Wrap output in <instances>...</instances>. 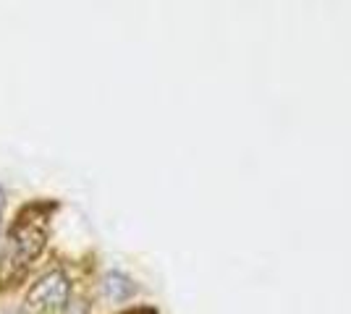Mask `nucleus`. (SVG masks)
<instances>
[{"label":"nucleus","mask_w":351,"mask_h":314,"mask_svg":"<svg viewBox=\"0 0 351 314\" xmlns=\"http://www.w3.org/2000/svg\"><path fill=\"white\" fill-rule=\"evenodd\" d=\"M45 244H47V209L43 205H29L19 212L5 236L0 275L5 280H16L19 275H24L32 262L43 254Z\"/></svg>","instance_id":"nucleus-1"},{"label":"nucleus","mask_w":351,"mask_h":314,"mask_svg":"<svg viewBox=\"0 0 351 314\" xmlns=\"http://www.w3.org/2000/svg\"><path fill=\"white\" fill-rule=\"evenodd\" d=\"M69 296H71V283L66 272L50 270L32 285L24 304L29 314H60L69 304Z\"/></svg>","instance_id":"nucleus-2"},{"label":"nucleus","mask_w":351,"mask_h":314,"mask_svg":"<svg viewBox=\"0 0 351 314\" xmlns=\"http://www.w3.org/2000/svg\"><path fill=\"white\" fill-rule=\"evenodd\" d=\"M0 212H3V189H0Z\"/></svg>","instance_id":"nucleus-3"}]
</instances>
